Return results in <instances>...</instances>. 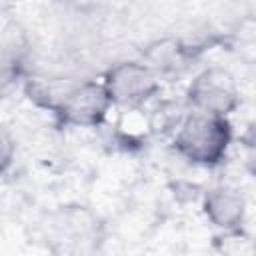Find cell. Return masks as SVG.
Here are the masks:
<instances>
[{
    "instance_id": "obj_1",
    "label": "cell",
    "mask_w": 256,
    "mask_h": 256,
    "mask_svg": "<svg viewBox=\"0 0 256 256\" xmlns=\"http://www.w3.org/2000/svg\"><path fill=\"white\" fill-rule=\"evenodd\" d=\"M232 142V124L228 118L192 112L174 136L176 152L196 166H216L224 160Z\"/></svg>"
},
{
    "instance_id": "obj_2",
    "label": "cell",
    "mask_w": 256,
    "mask_h": 256,
    "mask_svg": "<svg viewBox=\"0 0 256 256\" xmlns=\"http://www.w3.org/2000/svg\"><path fill=\"white\" fill-rule=\"evenodd\" d=\"M186 100L194 112L226 118L232 110H236L240 92L234 76L228 70L210 66L192 78L186 90Z\"/></svg>"
},
{
    "instance_id": "obj_3",
    "label": "cell",
    "mask_w": 256,
    "mask_h": 256,
    "mask_svg": "<svg viewBox=\"0 0 256 256\" xmlns=\"http://www.w3.org/2000/svg\"><path fill=\"white\" fill-rule=\"evenodd\" d=\"M112 100L102 82L86 80L72 86L56 102L54 110L62 126L74 128H96L100 126L112 108Z\"/></svg>"
},
{
    "instance_id": "obj_4",
    "label": "cell",
    "mask_w": 256,
    "mask_h": 256,
    "mask_svg": "<svg viewBox=\"0 0 256 256\" xmlns=\"http://www.w3.org/2000/svg\"><path fill=\"white\" fill-rule=\"evenodd\" d=\"M114 106L136 108L148 102L160 88L156 72L138 60H124L114 64L102 80Z\"/></svg>"
},
{
    "instance_id": "obj_5",
    "label": "cell",
    "mask_w": 256,
    "mask_h": 256,
    "mask_svg": "<svg viewBox=\"0 0 256 256\" xmlns=\"http://www.w3.org/2000/svg\"><path fill=\"white\" fill-rule=\"evenodd\" d=\"M202 212L208 222L222 232L240 230L246 218V198L238 188L220 184L204 194Z\"/></svg>"
},
{
    "instance_id": "obj_6",
    "label": "cell",
    "mask_w": 256,
    "mask_h": 256,
    "mask_svg": "<svg viewBox=\"0 0 256 256\" xmlns=\"http://www.w3.org/2000/svg\"><path fill=\"white\" fill-rule=\"evenodd\" d=\"M96 220L88 216L86 210H64L58 214L56 222H54V232L58 236L60 242L66 244H76V242H88V238L92 236Z\"/></svg>"
},
{
    "instance_id": "obj_7",
    "label": "cell",
    "mask_w": 256,
    "mask_h": 256,
    "mask_svg": "<svg viewBox=\"0 0 256 256\" xmlns=\"http://www.w3.org/2000/svg\"><path fill=\"white\" fill-rule=\"evenodd\" d=\"M218 250L222 256H256V244L242 228L232 232H222Z\"/></svg>"
},
{
    "instance_id": "obj_8",
    "label": "cell",
    "mask_w": 256,
    "mask_h": 256,
    "mask_svg": "<svg viewBox=\"0 0 256 256\" xmlns=\"http://www.w3.org/2000/svg\"><path fill=\"white\" fill-rule=\"evenodd\" d=\"M252 174L256 176V158H254V162H252Z\"/></svg>"
}]
</instances>
